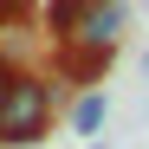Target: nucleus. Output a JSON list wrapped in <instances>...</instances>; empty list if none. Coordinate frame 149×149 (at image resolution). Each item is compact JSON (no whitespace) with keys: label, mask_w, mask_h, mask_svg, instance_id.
Instances as JSON below:
<instances>
[{"label":"nucleus","mask_w":149,"mask_h":149,"mask_svg":"<svg viewBox=\"0 0 149 149\" xmlns=\"http://www.w3.org/2000/svg\"><path fill=\"white\" fill-rule=\"evenodd\" d=\"M123 26H130V13H123V0H91L84 13H71L65 26L52 33L65 45V65H71V78H97L110 58H117V45H123Z\"/></svg>","instance_id":"f257e3e1"},{"label":"nucleus","mask_w":149,"mask_h":149,"mask_svg":"<svg viewBox=\"0 0 149 149\" xmlns=\"http://www.w3.org/2000/svg\"><path fill=\"white\" fill-rule=\"evenodd\" d=\"M91 149H104V143H91Z\"/></svg>","instance_id":"6e6552de"},{"label":"nucleus","mask_w":149,"mask_h":149,"mask_svg":"<svg viewBox=\"0 0 149 149\" xmlns=\"http://www.w3.org/2000/svg\"><path fill=\"white\" fill-rule=\"evenodd\" d=\"M7 78H13V71H0V110H7Z\"/></svg>","instance_id":"423d86ee"},{"label":"nucleus","mask_w":149,"mask_h":149,"mask_svg":"<svg viewBox=\"0 0 149 149\" xmlns=\"http://www.w3.org/2000/svg\"><path fill=\"white\" fill-rule=\"evenodd\" d=\"M19 13H26V0H0V33H7L13 19H19Z\"/></svg>","instance_id":"39448f33"},{"label":"nucleus","mask_w":149,"mask_h":149,"mask_svg":"<svg viewBox=\"0 0 149 149\" xmlns=\"http://www.w3.org/2000/svg\"><path fill=\"white\" fill-rule=\"evenodd\" d=\"M104 117H110V97H104V91H84L78 104H71V130H78V136H97Z\"/></svg>","instance_id":"7ed1b4c3"},{"label":"nucleus","mask_w":149,"mask_h":149,"mask_svg":"<svg viewBox=\"0 0 149 149\" xmlns=\"http://www.w3.org/2000/svg\"><path fill=\"white\" fill-rule=\"evenodd\" d=\"M52 117H58V84H45L39 71H13L7 78V110H0V143L26 149L52 130Z\"/></svg>","instance_id":"f03ea898"},{"label":"nucleus","mask_w":149,"mask_h":149,"mask_svg":"<svg viewBox=\"0 0 149 149\" xmlns=\"http://www.w3.org/2000/svg\"><path fill=\"white\" fill-rule=\"evenodd\" d=\"M84 7H91V0H52V7H45V19H52V33L65 26V19H71V13H84Z\"/></svg>","instance_id":"20e7f679"},{"label":"nucleus","mask_w":149,"mask_h":149,"mask_svg":"<svg viewBox=\"0 0 149 149\" xmlns=\"http://www.w3.org/2000/svg\"><path fill=\"white\" fill-rule=\"evenodd\" d=\"M143 71H149V52H143Z\"/></svg>","instance_id":"0eeeda50"}]
</instances>
